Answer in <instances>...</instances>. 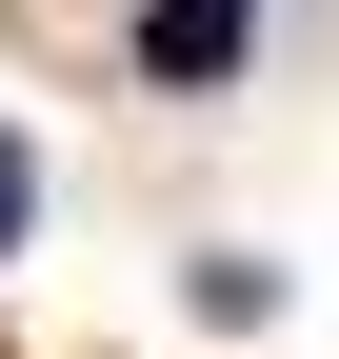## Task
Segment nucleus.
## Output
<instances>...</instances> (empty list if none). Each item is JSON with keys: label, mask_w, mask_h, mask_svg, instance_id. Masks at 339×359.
<instances>
[{"label": "nucleus", "mask_w": 339, "mask_h": 359, "mask_svg": "<svg viewBox=\"0 0 339 359\" xmlns=\"http://www.w3.org/2000/svg\"><path fill=\"white\" fill-rule=\"evenodd\" d=\"M140 60H160V80H220V60H240V0H140Z\"/></svg>", "instance_id": "nucleus-1"}, {"label": "nucleus", "mask_w": 339, "mask_h": 359, "mask_svg": "<svg viewBox=\"0 0 339 359\" xmlns=\"http://www.w3.org/2000/svg\"><path fill=\"white\" fill-rule=\"evenodd\" d=\"M20 219H40V160H20V140H0V259H20Z\"/></svg>", "instance_id": "nucleus-2"}]
</instances>
